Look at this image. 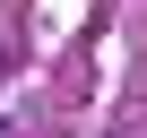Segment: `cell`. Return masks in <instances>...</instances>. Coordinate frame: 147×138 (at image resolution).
I'll return each instance as SVG.
<instances>
[{"label": "cell", "instance_id": "1", "mask_svg": "<svg viewBox=\"0 0 147 138\" xmlns=\"http://www.w3.org/2000/svg\"><path fill=\"white\" fill-rule=\"evenodd\" d=\"M0 69H9V52H0Z\"/></svg>", "mask_w": 147, "mask_h": 138}]
</instances>
